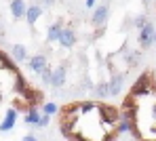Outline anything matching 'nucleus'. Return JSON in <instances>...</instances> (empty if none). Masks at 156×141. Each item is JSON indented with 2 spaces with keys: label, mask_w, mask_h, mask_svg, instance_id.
<instances>
[{
  "label": "nucleus",
  "mask_w": 156,
  "mask_h": 141,
  "mask_svg": "<svg viewBox=\"0 0 156 141\" xmlns=\"http://www.w3.org/2000/svg\"><path fill=\"white\" fill-rule=\"evenodd\" d=\"M154 32L156 29L152 23H146L139 29V44H141V49H148L150 44H154Z\"/></svg>",
  "instance_id": "f257e3e1"
},
{
  "label": "nucleus",
  "mask_w": 156,
  "mask_h": 141,
  "mask_svg": "<svg viewBox=\"0 0 156 141\" xmlns=\"http://www.w3.org/2000/svg\"><path fill=\"white\" fill-rule=\"evenodd\" d=\"M146 93H150V76H148V74H144V76L133 84L131 97H141V95H146Z\"/></svg>",
  "instance_id": "f03ea898"
},
{
  "label": "nucleus",
  "mask_w": 156,
  "mask_h": 141,
  "mask_svg": "<svg viewBox=\"0 0 156 141\" xmlns=\"http://www.w3.org/2000/svg\"><path fill=\"white\" fill-rule=\"evenodd\" d=\"M66 78H68V67L61 63L59 67H55L53 70V76H51V86H55V88H59V86L66 84Z\"/></svg>",
  "instance_id": "7ed1b4c3"
},
{
  "label": "nucleus",
  "mask_w": 156,
  "mask_h": 141,
  "mask_svg": "<svg viewBox=\"0 0 156 141\" xmlns=\"http://www.w3.org/2000/svg\"><path fill=\"white\" fill-rule=\"evenodd\" d=\"M59 44H61L63 49H72V46L76 44V34H74V29L72 28H63L61 36H59Z\"/></svg>",
  "instance_id": "20e7f679"
},
{
  "label": "nucleus",
  "mask_w": 156,
  "mask_h": 141,
  "mask_svg": "<svg viewBox=\"0 0 156 141\" xmlns=\"http://www.w3.org/2000/svg\"><path fill=\"white\" fill-rule=\"evenodd\" d=\"M15 122H17V110L11 108L9 112L4 114V120L0 122V131H2V133H9V131L15 126Z\"/></svg>",
  "instance_id": "39448f33"
},
{
  "label": "nucleus",
  "mask_w": 156,
  "mask_h": 141,
  "mask_svg": "<svg viewBox=\"0 0 156 141\" xmlns=\"http://www.w3.org/2000/svg\"><path fill=\"white\" fill-rule=\"evenodd\" d=\"M26 13H27L26 0H11V15H13L15 19H21V17H26Z\"/></svg>",
  "instance_id": "423d86ee"
},
{
  "label": "nucleus",
  "mask_w": 156,
  "mask_h": 141,
  "mask_svg": "<svg viewBox=\"0 0 156 141\" xmlns=\"http://www.w3.org/2000/svg\"><path fill=\"white\" fill-rule=\"evenodd\" d=\"M27 65H30V70H32L34 74H40V72L47 67V57H44V55H34V57H30Z\"/></svg>",
  "instance_id": "0eeeda50"
},
{
  "label": "nucleus",
  "mask_w": 156,
  "mask_h": 141,
  "mask_svg": "<svg viewBox=\"0 0 156 141\" xmlns=\"http://www.w3.org/2000/svg\"><path fill=\"white\" fill-rule=\"evenodd\" d=\"M97 110H99V114L104 116L108 122H116V120L120 118V112H118L116 108H112V105H99Z\"/></svg>",
  "instance_id": "6e6552de"
},
{
  "label": "nucleus",
  "mask_w": 156,
  "mask_h": 141,
  "mask_svg": "<svg viewBox=\"0 0 156 141\" xmlns=\"http://www.w3.org/2000/svg\"><path fill=\"white\" fill-rule=\"evenodd\" d=\"M91 21H93V26H97V28L104 26L105 21H108V6H99V9H95Z\"/></svg>",
  "instance_id": "1a4fd4ad"
},
{
  "label": "nucleus",
  "mask_w": 156,
  "mask_h": 141,
  "mask_svg": "<svg viewBox=\"0 0 156 141\" xmlns=\"http://www.w3.org/2000/svg\"><path fill=\"white\" fill-rule=\"evenodd\" d=\"M40 15H42V9L38 6V4H32V6H27V13H26V19L30 26H36V21L40 19Z\"/></svg>",
  "instance_id": "9d476101"
},
{
  "label": "nucleus",
  "mask_w": 156,
  "mask_h": 141,
  "mask_svg": "<svg viewBox=\"0 0 156 141\" xmlns=\"http://www.w3.org/2000/svg\"><path fill=\"white\" fill-rule=\"evenodd\" d=\"M61 32H63L61 23H53L51 28L47 29V40H49V42H59V36H61Z\"/></svg>",
  "instance_id": "9b49d317"
},
{
  "label": "nucleus",
  "mask_w": 156,
  "mask_h": 141,
  "mask_svg": "<svg viewBox=\"0 0 156 141\" xmlns=\"http://www.w3.org/2000/svg\"><path fill=\"white\" fill-rule=\"evenodd\" d=\"M11 53H13V59H15L17 63H23L27 59V51H26L23 44H13V51H11Z\"/></svg>",
  "instance_id": "f8f14e48"
},
{
  "label": "nucleus",
  "mask_w": 156,
  "mask_h": 141,
  "mask_svg": "<svg viewBox=\"0 0 156 141\" xmlns=\"http://www.w3.org/2000/svg\"><path fill=\"white\" fill-rule=\"evenodd\" d=\"M122 80H125V78H122L120 74H116V76L110 80V95H118V93H120V88H122Z\"/></svg>",
  "instance_id": "ddd939ff"
},
{
  "label": "nucleus",
  "mask_w": 156,
  "mask_h": 141,
  "mask_svg": "<svg viewBox=\"0 0 156 141\" xmlns=\"http://www.w3.org/2000/svg\"><path fill=\"white\" fill-rule=\"evenodd\" d=\"M0 65H2L4 70H9V72L17 74V65H15V63L9 59V55H6V53H2V51H0Z\"/></svg>",
  "instance_id": "4468645a"
},
{
  "label": "nucleus",
  "mask_w": 156,
  "mask_h": 141,
  "mask_svg": "<svg viewBox=\"0 0 156 141\" xmlns=\"http://www.w3.org/2000/svg\"><path fill=\"white\" fill-rule=\"evenodd\" d=\"M27 88H30V86H27V80L21 76V74H15V91H17L19 95H23Z\"/></svg>",
  "instance_id": "2eb2a0df"
},
{
  "label": "nucleus",
  "mask_w": 156,
  "mask_h": 141,
  "mask_svg": "<svg viewBox=\"0 0 156 141\" xmlns=\"http://www.w3.org/2000/svg\"><path fill=\"white\" fill-rule=\"evenodd\" d=\"M95 95L101 97V99L108 97V95H110V82H101V84H97V86H95Z\"/></svg>",
  "instance_id": "dca6fc26"
},
{
  "label": "nucleus",
  "mask_w": 156,
  "mask_h": 141,
  "mask_svg": "<svg viewBox=\"0 0 156 141\" xmlns=\"http://www.w3.org/2000/svg\"><path fill=\"white\" fill-rule=\"evenodd\" d=\"M40 116H42V114H38L36 110H30V112L26 114V122H27V124H36V126H38V122H40Z\"/></svg>",
  "instance_id": "f3484780"
},
{
  "label": "nucleus",
  "mask_w": 156,
  "mask_h": 141,
  "mask_svg": "<svg viewBox=\"0 0 156 141\" xmlns=\"http://www.w3.org/2000/svg\"><path fill=\"white\" fill-rule=\"evenodd\" d=\"M93 110H95V103L93 101H84V103L78 105V112L80 114H89V112H93Z\"/></svg>",
  "instance_id": "a211bd4d"
},
{
  "label": "nucleus",
  "mask_w": 156,
  "mask_h": 141,
  "mask_svg": "<svg viewBox=\"0 0 156 141\" xmlns=\"http://www.w3.org/2000/svg\"><path fill=\"white\" fill-rule=\"evenodd\" d=\"M40 76H42V82H44V84H51V76H53V70L49 67V65H47V67H44V70L40 72Z\"/></svg>",
  "instance_id": "6ab92c4d"
},
{
  "label": "nucleus",
  "mask_w": 156,
  "mask_h": 141,
  "mask_svg": "<svg viewBox=\"0 0 156 141\" xmlns=\"http://www.w3.org/2000/svg\"><path fill=\"white\" fill-rule=\"evenodd\" d=\"M139 59H141V55H139L137 51H133V53H129V57H127V63H129V65H135Z\"/></svg>",
  "instance_id": "aec40b11"
},
{
  "label": "nucleus",
  "mask_w": 156,
  "mask_h": 141,
  "mask_svg": "<svg viewBox=\"0 0 156 141\" xmlns=\"http://www.w3.org/2000/svg\"><path fill=\"white\" fill-rule=\"evenodd\" d=\"M42 112H47V114H57L59 112V108H57V105H55V103H44V108H42Z\"/></svg>",
  "instance_id": "412c9836"
},
{
  "label": "nucleus",
  "mask_w": 156,
  "mask_h": 141,
  "mask_svg": "<svg viewBox=\"0 0 156 141\" xmlns=\"http://www.w3.org/2000/svg\"><path fill=\"white\" fill-rule=\"evenodd\" d=\"M146 23H148V19H146L144 15H139V17L135 19V28H137V29H141L144 26H146Z\"/></svg>",
  "instance_id": "4be33fe9"
},
{
  "label": "nucleus",
  "mask_w": 156,
  "mask_h": 141,
  "mask_svg": "<svg viewBox=\"0 0 156 141\" xmlns=\"http://www.w3.org/2000/svg\"><path fill=\"white\" fill-rule=\"evenodd\" d=\"M49 120H51V114H42V116H40V122H38V126H47V124H49Z\"/></svg>",
  "instance_id": "5701e85b"
},
{
  "label": "nucleus",
  "mask_w": 156,
  "mask_h": 141,
  "mask_svg": "<svg viewBox=\"0 0 156 141\" xmlns=\"http://www.w3.org/2000/svg\"><path fill=\"white\" fill-rule=\"evenodd\" d=\"M23 141H36V135H26Z\"/></svg>",
  "instance_id": "b1692460"
},
{
  "label": "nucleus",
  "mask_w": 156,
  "mask_h": 141,
  "mask_svg": "<svg viewBox=\"0 0 156 141\" xmlns=\"http://www.w3.org/2000/svg\"><path fill=\"white\" fill-rule=\"evenodd\" d=\"M42 2H44L47 6H53V4H55V0H42Z\"/></svg>",
  "instance_id": "393cba45"
},
{
  "label": "nucleus",
  "mask_w": 156,
  "mask_h": 141,
  "mask_svg": "<svg viewBox=\"0 0 156 141\" xmlns=\"http://www.w3.org/2000/svg\"><path fill=\"white\" fill-rule=\"evenodd\" d=\"M87 6L91 9V6H95V0H87Z\"/></svg>",
  "instance_id": "a878e982"
},
{
  "label": "nucleus",
  "mask_w": 156,
  "mask_h": 141,
  "mask_svg": "<svg viewBox=\"0 0 156 141\" xmlns=\"http://www.w3.org/2000/svg\"><path fill=\"white\" fill-rule=\"evenodd\" d=\"M4 36V26H2V21H0V38Z\"/></svg>",
  "instance_id": "bb28decb"
},
{
  "label": "nucleus",
  "mask_w": 156,
  "mask_h": 141,
  "mask_svg": "<svg viewBox=\"0 0 156 141\" xmlns=\"http://www.w3.org/2000/svg\"><path fill=\"white\" fill-rule=\"evenodd\" d=\"M152 116H154V120H156V103L152 105Z\"/></svg>",
  "instance_id": "cd10ccee"
},
{
  "label": "nucleus",
  "mask_w": 156,
  "mask_h": 141,
  "mask_svg": "<svg viewBox=\"0 0 156 141\" xmlns=\"http://www.w3.org/2000/svg\"><path fill=\"white\" fill-rule=\"evenodd\" d=\"M154 44H156V32H154Z\"/></svg>",
  "instance_id": "c85d7f7f"
},
{
  "label": "nucleus",
  "mask_w": 156,
  "mask_h": 141,
  "mask_svg": "<svg viewBox=\"0 0 156 141\" xmlns=\"http://www.w3.org/2000/svg\"><path fill=\"white\" fill-rule=\"evenodd\" d=\"M144 2H150V0H144Z\"/></svg>",
  "instance_id": "c756f323"
}]
</instances>
